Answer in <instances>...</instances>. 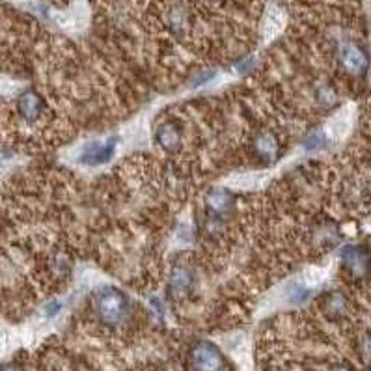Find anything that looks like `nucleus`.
Returning <instances> with one entry per match:
<instances>
[{
  "mask_svg": "<svg viewBox=\"0 0 371 371\" xmlns=\"http://www.w3.org/2000/svg\"><path fill=\"white\" fill-rule=\"evenodd\" d=\"M93 303H96V312L99 319L111 327L121 325L129 315V300L116 288H101L96 291Z\"/></svg>",
  "mask_w": 371,
  "mask_h": 371,
  "instance_id": "1",
  "label": "nucleus"
},
{
  "mask_svg": "<svg viewBox=\"0 0 371 371\" xmlns=\"http://www.w3.org/2000/svg\"><path fill=\"white\" fill-rule=\"evenodd\" d=\"M190 364L194 371H224L226 362L222 357L220 349L211 342H200L190 351Z\"/></svg>",
  "mask_w": 371,
  "mask_h": 371,
  "instance_id": "2",
  "label": "nucleus"
},
{
  "mask_svg": "<svg viewBox=\"0 0 371 371\" xmlns=\"http://www.w3.org/2000/svg\"><path fill=\"white\" fill-rule=\"evenodd\" d=\"M340 63L343 69L352 75H362L367 69V54L364 53V49L358 47L355 41H345L340 47Z\"/></svg>",
  "mask_w": 371,
  "mask_h": 371,
  "instance_id": "3",
  "label": "nucleus"
},
{
  "mask_svg": "<svg viewBox=\"0 0 371 371\" xmlns=\"http://www.w3.org/2000/svg\"><path fill=\"white\" fill-rule=\"evenodd\" d=\"M342 261L349 275L355 278H364L370 270V255L358 246H345L342 252Z\"/></svg>",
  "mask_w": 371,
  "mask_h": 371,
  "instance_id": "4",
  "label": "nucleus"
},
{
  "mask_svg": "<svg viewBox=\"0 0 371 371\" xmlns=\"http://www.w3.org/2000/svg\"><path fill=\"white\" fill-rule=\"evenodd\" d=\"M114 150H116V138H108L105 142H92L84 148L81 155V161L84 164H92V166H97V164H103L106 161H111V157L114 155Z\"/></svg>",
  "mask_w": 371,
  "mask_h": 371,
  "instance_id": "5",
  "label": "nucleus"
},
{
  "mask_svg": "<svg viewBox=\"0 0 371 371\" xmlns=\"http://www.w3.org/2000/svg\"><path fill=\"white\" fill-rule=\"evenodd\" d=\"M17 111H19L21 118L32 123L44 114V99L36 92L29 90V92L21 93L19 99H17Z\"/></svg>",
  "mask_w": 371,
  "mask_h": 371,
  "instance_id": "6",
  "label": "nucleus"
},
{
  "mask_svg": "<svg viewBox=\"0 0 371 371\" xmlns=\"http://www.w3.org/2000/svg\"><path fill=\"white\" fill-rule=\"evenodd\" d=\"M193 273L187 269V267H176L170 275V282H168V290L172 293V297L176 299H181L185 295L190 291L193 288Z\"/></svg>",
  "mask_w": 371,
  "mask_h": 371,
  "instance_id": "7",
  "label": "nucleus"
},
{
  "mask_svg": "<svg viewBox=\"0 0 371 371\" xmlns=\"http://www.w3.org/2000/svg\"><path fill=\"white\" fill-rule=\"evenodd\" d=\"M205 203L215 215H226L233 209V196L226 188H215L205 196Z\"/></svg>",
  "mask_w": 371,
  "mask_h": 371,
  "instance_id": "8",
  "label": "nucleus"
},
{
  "mask_svg": "<svg viewBox=\"0 0 371 371\" xmlns=\"http://www.w3.org/2000/svg\"><path fill=\"white\" fill-rule=\"evenodd\" d=\"M155 140L157 144L163 148L164 151H178L181 148V135H179L178 127L174 123H163L155 133Z\"/></svg>",
  "mask_w": 371,
  "mask_h": 371,
  "instance_id": "9",
  "label": "nucleus"
},
{
  "mask_svg": "<svg viewBox=\"0 0 371 371\" xmlns=\"http://www.w3.org/2000/svg\"><path fill=\"white\" fill-rule=\"evenodd\" d=\"M254 151L261 159L275 161L280 153L278 140L270 135V133H261V135L255 136L254 140Z\"/></svg>",
  "mask_w": 371,
  "mask_h": 371,
  "instance_id": "10",
  "label": "nucleus"
},
{
  "mask_svg": "<svg viewBox=\"0 0 371 371\" xmlns=\"http://www.w3.org/2000/svg\"><path fill=\"white\" fill-rule=\"evenodd\" d=\"M347 308H349L347 299H345L342 293H337V291L330 293L327 299H325V310H327V313L330 315V317L334 319L343 317V315L347 313Z\"/></svg>",
  "mask_w": 371,
  "mask_h": 371,
  "instance_id": "11",
  "label": "nucleus"
},
{
  "mask_svg": "<svg viewBox=\"0 0 371 371\" xmlns=\"http://www.w3.org/2000/svg\"><path fill=\"white\" fill-rule=\"evenodd\" d=\"M328 144L327 136H325V133H321V131H317V133H312V135H308L306 138H304V148L308 151H319V150H325Z\"/></svg>",
  "mask_w": 371,
  "mask_h": 371,
  "instance_id": "12",
  "label": "nucleus"
},
{
  "mask_svg": "<svg viewBox=\"0 0 371 371\" xmlns=\"http://www.w3.org/2000/svg\"><path fill=\"white\" fill-rule=\"evenodd\" d=\"M168 21H170V26L176 30H181L187 24V11H185L183 6H172V10L168 14Z\"/></svg>",
  "mask_w": 371,
  "mask_h": 371,
  "instance_id": "13",
  "label": "nucleus"
},
{
  "mask_svg": "<svg viewBox=\"0 0 371 371\" xmlns=\"http://www.w3.org/2000/svg\"><path fill=\"white\" fill-rule=\"evenodd\" d=\"M315 97H317V101L323 106L336 105V99H337L334 88H330L328 84H319L317 90H315Z\"/></svg>",
  "mask_w": 371,
  "mask_h": 371,
  "instance_id": "14",
  "label": "nucleus"
},
{
  "mask_svg": "<svg viewBox=\"0 0 371 371\" xmlns=\"http://www.w3.org/2000/svg\"><path fill=\"white\" fill-rule=\"evenodd\" d=\"M284 17H282V14H280V10H273L269 15H267L265 19V32L267 34H275V32H278L280 29H282V23H284Z\"/></svg>",
  "mask_w": 371,
  "mask_h": 371,
  "instance_id": "15",
  "label": "nucleus"
},
{
  "mask_svg": "<svg viewBox=\"0 0 371 371\" xmlns=\"http://www.w3.org/2000/svg\"><path fill=\"white\" fill-rule=\"evenodd\" d=\"M358 351H360L362 360L367 362V364H371V334L370 336L362 337L360 345H358Z\"/></svg>",
  "mask_w": 371,
  "mask_h": 371,
  "instance_id": "16",
  "label": "nucleus"
},
{
  "mask_svg": "<svg viewBox=\"0 0 371 371\" xmlns=\"http://www.w3.org/2000/svg\"><path fill=\"white\" fill-rule=\"evenodd\" d=\"M347 127H349V121L345 120V116H340L336 118V120L332 121V133L336 138H340V136H343L345 133H347Z\"/></svg>",
  "mask_w": 371,
  "mask_h": 371,
  "instance_id": "17",
  "label": "nucleus"
},
{
  "mask_svg": "<svg viewBox=\"0 0 371 371\" xmlns=\"http://www.w3.org/2000/svg\"><path fill=\"white\" fill-rule=\"evenodd\" d=\"M308 297H310V291H306L304 288H300V285H295V288H291V293H290L291 303H295V304L304 303V300L308 299Z\"/></svg>",
  "mask_w": 371,
  "mask_h": 371,
  "instance_id": "18",
  "label": "nucleus"
},
{
  "mask_svg": "<svg viewBox=\"0 0 371 371\" xmlns=\"http://www.w3.org/2000/svg\"><path fill=\"white\" fill-rule=\"evenodd\" d=\"M213 77H215V73L205 71V73H202V75H198V77H194L193 84H194V86H202V84H205V82H208V81H211Z\"/></svg>",
  "mask_w": 371,
  "mask_h": 371,
  "instance_id": "19",
  "label": "nucleus"
},
{
  "mask_svg": "<svg viewBox=\"0 0 371 371\" xmlns=\"http://www.w3.org/2000/svg\"><path fill=\"white\" fill-rule=\"evenodd\" d=\"M59 310H60V303L54 300V303H51L47 308H45V313H47L49 317H51V315H54V313H59Z\"/></svg>",
  "mask_w": 371,
  "mask_h": 371,
  "instance_id": "20",
  "label": "nucleus"
},
{
  "mask_svg": "<svg viewBox=\"0 0 371 371\" xmlns=\"http://www.w3.org/2000/svg\"><path fill=\"white\" fill-rule=\"evenodd\" d=\"M0 371H24L19 364H4V366H0Z\"/></svg>",
  "mask_w": 371,
  "mask_h": 371,
  "instance_id": "21",
  "label": "nucleus"
},
{
  "mask_svg": "<svg viewBox=\"0 0 371 371\" xmlns=\"http://www.w3.org/2000/svg\"><path fill=\"white\" fill-rule=\"evenodd\" d=\"M330 371H349V370H347V367H343V366H336V367H332Z\"/></svg>",
  "mask_w": 371,
  "mask_h": 371,
  "instance_id": "22",
  "label": "nucleus"
},
{
  "mask_svg": "<svg viewBox=\"0 0 371 371\" xmlns=\"http://www.w3.org/2000/svg\"><path fill=\"white\" fill-rule=\"evenodd\" d=\"M269 371H285V370H280V367H273V370H269Z\"/></svg>",
  "mask_w": 371,
  "mask_h": 371,
  "instance_id": "23",
  "label": "nucleus"
}]
</instances>
